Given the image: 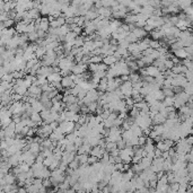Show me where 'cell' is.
Instances as JSON below:
<instances>
[{"instance_id":"obj_36","label":"cell","mask_w":193,"mask_h":193,"mask_svg":"<svg viewBox=\"0 0 193 193\" xmlns=\"http://www.w3.org/2000/svg\"><path fill=\"white\" fill-rule=\"evenodd\" d=\"M98 162V159L94 157V156H88V159H87V164H93L94 165L95 163H97Z\"/></svg>"},{"instance_id":"obj_15","label":"cell","mask_w":193,"mask_h":193,"mask_svg":"<svg viewBox=\"0 0 193 193\" xmlns=\"http://www.w3.org/2000/svg\"><path fill=\"white\" fill-rule=\"evenodd\" d=\"M15 31L17 34H26V24L23 23V21H18L16 24V27H15Z\"/></svg>"},{"instance_id":"obj_29","label":"cell","mask_w":193,"mask_h":193,"mask_svg":"<svg viewBox=\"0 0 193 193\" xmlns=\"http://www.w3.org/2000/svg\"><path fill=\"white\" fill-rule=\"evenodd\" d=\"M64 138L67 139V141L70 142V143H73V142L76 141V139H77V136H76V133L75 132H71V133H68L67 136H64Z\"/></svg>"},{"instance_id":"obj_33","label":"cell","mask_w":193,"mask_h":193,"mask_svg":"<svg viewBox=\"0 0 193 193\" xmlns=\"http://www.w3.org/2000/svg\"><path fill=\"white\" fill-rule=\"evenodd\" d=\"M128 52L129 53H133V52H139L138 51V44L137 43H131L130 45L128 47Z\"/></svg>"},{"instance_id":"obj_12","label":"cell","mask_w":193,"mask_h":193,"mask_svg":"<svg viewBox=\"0 0 193 193\" xmlns=\"http://www.w3.org/2000/svg\"><path fill=\"white\" fill-rule=\"evenodd\" d=\"M90 149H92V147L88 145V143H86V142H84L82 146L79 147L77 149V153L78 155H87V154H89V151Z\"/></svg>"},{"instance_id":"obj_39","label":"cell","mask_w":193,"mask_h":193,"mask_svg":"<svg viewBox=\"0 0 193 193\" xmlns=\"http://www.w3.org/2000/svg\"><path fill=\"white\" fill-rule=\"evenodd\" d=\"M87 193H89V192H87Z\"/></svg>"},{"instance_id":"obj_24","label":"cell","mask_w":193,"mask_h":193,"mask_svg":"<svg viewBox=\"0 0 193 193\" xmlns=\"http://www.w3.org/2000/svg\"><path fill=\"white\" fill-rule=\"evenodd\" d=\"M192 5V2L191 1H189V0H182V1H177V7L180 9H183L184 10L185 8H188V7H190Z\"/></svg>"},{"instance_id":"obj_4","label":"cell","mask_w":193,"mask_h":193,"mask_svg":"<svg viewBox=\"0 0 193 193\" xmlns=\"http://www.w3.org/2000/svg\"><path fill=\"white\" fill-rule=\"evenodd\" d=\"M104 153H105V149H104V148H102V147H99V146L93 147V148L90 149V151H89L90 156H94V157H96V158L98 159V160H99V159H102Z\"/></svg>"},{"instance_id":"obj_38","label":"cell","mask_w":193,"mask_h":193,"mask_svg":"<svg viewBox=\"0 0 193 193\" xmlns=\"http://www.w3.org/2000/svg\"><path fill=\"white\" fill-rule=\"evenodd\" d=\"M6 73H8V72H7L6 70H5L4 67H0V80L2 79V77H4V76H5V75H6Z\"/></svg>"},{"instance_id":"obj_26","label":"cell","mask_w":193,"mask_h":193,"mask_svg":"<svg viewBox=\"0 0 193 193\" xmlns=\"http://www.w3.org/2000/svg\"><path fill=\"white\" fill-rule=\"evenodd\" d=\"M125 41H127V42H129L130 43V44H131V43H137L138 41H139V40L137 39V37H136V36H134V35L132 34V33H131V32H129V33H127V35H125Z\"/></svg>"},{"instance_id":"obj_27","label":"cell","mask_w":193,"mask_h":193,"mask_svg":"<svg viewBox=\"0 0 193 193\" xmlns=\"http://www.w3.org/2000/svg\"><path fill=\"white\" fill-rule=\"evenodd\" d=\"M102 61H103V56H90L89 63L98 64V63H102Z\"/></svg>"},{"instance_id":"obj_6","label":"cell","mask_w":193,"mask_h":193,"mask_svg":"<svg viewBox=\"0 0 193 193\" xmlns=\"http://www.w3.org/2000/svg\"><path fill=\"white\" fill-rule=\"evenodd\" d=\"M131 33H132V34L134 35V36H136L138 40H139V41H140V40L146 39L147 35H148V34H147L146 31L143 30V28H141V27H136V28H134V30H133Z\"/></svg>"},{"instance_id":"obj_25","label":"cell","mask_w":193,"mask_h":193,"mask_svg":"<svg viewBox=\"0 0 193 193\" xmlns=\"http://www.w3.org/2000/svg\"><path fill=\"white\" fill-rule=\"evenodd\" d=\"M173 103H174V97H165V98L162 101V104H163L164 107L173 106Z\"/></svg>"},{"instance_id":"obj_21","label":"cell","mask_w":193,"mask_h":193,"mask_svg":"<svg viewBox=\"0 0 193 193\" xmlns=\"http://www.w3.org/2000/svg\"><path fill=\"white\" fill-rule=\"evenodd\" d=\"M130 130H131V132L133 133V136H134V137L139 138V137H142V136H143V134H142V130L136 124H133L132 127L130 128Z\"/></svg>"},{"instance_id":"obj_31","label":"cell","mask_w":193,"mask_h":193,"mask_svg":"<svg viewBox=\"0 0 193 193\" xmlns=\"http://www.w3.org/2000/svg\"><path fill=\"white\" fill-rule=\"evenodd\" d=\"M27 39L28 41H31L32 43H35L39 37H37V34H36V32H33V33H30V34H27Z\"/></svg>"},{"instance_id":"obj_14","label":"cell","mask_w":193,"mask_h":193,"mask_svg":"<svg viewBox=\"0 0 193 193\" xmlns=\"http://www.w3.org/2000/svg\"><path fill=\"white\" fill-rule=\"evenodd\" d=\"M31 107H32L33 112H35V113H41L43 111V105L39 99H36V101H34L33 103L31 104Z\"/></svg>"},{"instance_id":"obj_9","label":"cell","mask_w":193,"mask_h":193,"mask_svg":"<svg viewBox=\"0 0 193 193\" xmlns=\"http://www.w3.org/2000/svg\"><path fill=\"white\" fill-rule=\"evenodd\" d=\"M49 28H50V23H49L47 17H41V21H40V25H39V30L47 33Z\"/></svg>"},{"instance_id":"obj_32","label":"cell","mask_w":193,"mask_h":193,"mask_svg":"<svg viewBox=\"0 0 193 193\" xmlns=\"http://www.w3.org/2000/svg\"><path fill=\"white\" fill-rule=\"evenodd\" d=\"M162 92H163L165 97H174V93H173L172 88H163Z\"/></svg>"},{"instance_id":"obj_34","label":"cell","mask_w":193,"mask_h":193,"mask_svg":"<svg viewBox=\"0 0 193 193\" xmlns=\"http://www.w3.org/2000/svg\"><path fill=\"white\" fill-rule=\"evenodd\" d=\"M149 47H150V49H153V50H158L159 47H160V45H159L158 41H153V40H150Z\"/></svg>"},{"instance_id":"obj_37","label":"cell","mask_w":193,"mask_h":193,"mask_svg":"<svg viewBox=\"0 0 193 193\" xmlns=\"http://www.w3.org/2000/svg\"><path fill=\"white\" fill-rule=\"evenodd\" d=\"M184 51L185 53L189 56V54H192V52H193V45H190V47H184Z\"/></svg>"},{"instance_id":"obj_35","label":"cell","mask_w":193,"mask_h":193,"mask_svg":"<svg viewBox=\"0 0 193 193\" xmlns=\"http://www.w3.org/2000/svg\"><path fill=\"white\" fill-rule=\"evenodd\" d=\"M183 14H184L185 16H193L192 6H190V7H188V8H185L184 10H183Z\"/></svg>"},{"instance_id":"obj_7","label":"cell","mask_w":193,"mask_h":193,"mask_svg":"<svg viewBox=\"0 0 193 193\" xmlns=\"http://www.w3.org/2000/svg\"><path fill=\"white\" fill-rule=\"evenodd\" d=\"M149 42H150L149 37H146V39L138 41V42H137V44H138V51L141 52V53L143 51H146L147 49L149 47Z\"/></svg>"},{"instance_id":"obj_17","label":"cell","mask_w":193,"mask_h":193,"mask_svg":"<svg viewBox=\"0 0 193 193\" xmlns=\"http://www.w3.org/2000/svg\"><path fill=\"white\" fill-rule=\"evenodd\" d=\"M173 53H174L173 56H175V58H177L179 60H184V59H186V56H188V54H186L184 51V47H183V49H179V50L174 51Z\"/></svg>"},{"instance_id":"obj_23","label":"cell","mask_w":193,"mask_h":193,"mask_svg":"<svg viewBox=\"0 0 193 193\" xmlns=\"http://www.w3.org/2000/svg\"><path fill=\"white\" fill-rule=\"evenodd\" d=\"M77 37V35L72 33V32H68L67 34L63 36V43H67V42H71L73 40Z\"/></svg>"},{"instance_id":"obj_11","label":"cell","mask_w":193,"mask_h":193,"mask_svg":"<svg viewBox=\"0 0 193 193\" xmlns=\"http://www.w3.org/2000/svg\"><path fill=\"white\" fill-rule=\"evenodd\" d=\"M79 99L77 98V97H75V96H72V95H66V96H63L62 97V103H64L66 105H70V104H75L77 103Z\"/></svg>"},{"instance_id":"obj_13","label":"cell","mask_w":193,"mask_h":193,"mask_svg":"<svg viewBox=\"0 0 193 193\" xmlns=\"http://www.w3.org/2000/svg\"><path fill=\"white\" fill-rule=\"evenodd\" d=\"M61 76L59 72H53L51 73L50 76H47V82H49V84H52V82H61Z\"/></svg>"},{"instance_id":"obj_19","label":"cell","mask_w":193,"mask_h":193,"mask_svg":"<svg viewBox=\"0 0 193 193\" xmlns=\"http://www.w3.org/2000/svg\"><path fill=\"white\" fill-rule=\"evenodd\" d=\"M102 62H103L105 66H107V67H111V66H113V64L116 62V59L113 56H104L103 61H102Z\"/></svg>"},{"instance_id":"obj_1","label":"cell","mask_w":193,"mask_h":193,"mask_svg":"<svg viewBox=\"0 0 193 193\" xmlns=\"http://www.w3.org/2000/svg\"><path fill=\"white\" fill-rule=\"evenodd\" d=\"M119 89H120V92L122 93V95H123V97L124 98H127V97H131V93H132V84L129 82H122L120 85V87H119Z\"/></svg>"},{"instance_id":"obj_2","label":"cell","mask_w":193,"mask_h":193,"mask_svg":"<svg viewBox=\"0 0 193 193\" xmlns=\"http://www.w3.org/2000/svg\"><path fill=\"white\" fill-rule=\"evenodd\" d=\"M59 128H60L61 132H62L64 136H66V134H68V133L73 132V129H75V123H72V122H69V121H62L61 123H59Z\"/></svg>"},{"instance_id":"obj_3","label":"cell","mask_w":193,"mask_h":193,"mask_svg":"<svg viewBox=\"0 0 193 193\" xmlns=\"http://www.w3.org/2000/svg\"><path fill=\"white\" fill-rule=\"evenodd\" d=\"M87 71V66L84 63H75L71 68V73L73 75H82L84 72Z\"/></svg>"},{"instance_id":"obj_16","label":"cell","mask_w":193,"mask_h":193,"mask_svg":"<svg viewBox=\"0 0 193 193\" xmlns=\"http://www.w3.org/2000/svg\"><path fill=\"white\" fill-rule=\"evenodd\" d=\"M30 120L32 121L33 123H35L36 125L42 124V119H41L40 113H35V112H33V113L31 114V116H30Z\"/></svg>"},{"instance_id":"obj_18","label":"cell","mask_w":193,"mask_h":193,"mask_svg":"<svg viewBox=\"0 0 193 193\" xmlns=\"http://www.w3.org/2000/svg\"><path fill=\"white\" fill-rule=\"evenodd\" d=\"M179 114H183L185 116H192V108H189V107L184 105L179 108Z\"/></svg>"},{"instance_id":"obj_20","label":"cell","mask_w":193,"mask_h":193,"mask_svg":"<svg viewBox=\"0 0 193 193\" xmlns=\"http://www.w3.org/2000/svg\"><path fill=\"white\" fill-rule=\"evenodd\" d=\"M129 82H131V84H134V82H141L139 72H130V75H129Z\"/></svg>"},{"instance_id":"obj_8","label":"cell","mask_w":193,"mask_h":193,"mask_svg":"<svg viewBox=\"0 0 193 193\" xmlns=\"http://www.w3.org/2000/svg\"><path fill=\"white\" fill-rule=\"evenodd\" d=\"M145 71H146L147 76H149V77H151V78H156L159 75V73H160V71H159V70L156 68V67H154L153 64H151V66H148V67H146V68H145Z\"/></svg>"},{"instance_id":"obj_22","label":"cell","mask_w":193,"mask_h":193,"mask_svg":"<svg viewBox=\"0 0 193 193\" xmlns=\"http://www.w3.org/2000/svg\"><path fill=\"white\" fill-rule=\"evenodd\" d=\"M84 43H85V40H84V36H77L75 41H73V47H82L84 45Z\"/></svg>"},{"instance_id":"obj_10","label":"cell","mask_w":193,"mask_h":193,"mask_svg":"<svg viewBox=\"0 0 193 193\" xmlns=\"http://www.w3.org/2000/svg\"><path fill=\"white\" fill-rule=\"evenodd\" d=\"M149 34H150V36H151V39L150 40H153V41H158L159 42V41L163 40V37H164L163 33L159 31V28H157V30H153Z\"/></svg>"},{"instance_id":"obj_28","label":"cell","mask_w":193,"mask_h":193,"mask_svg":"<svg viewBox=\"0 0 193 193\" xmlns=\"http://www.w3.org/2000/svg\"><path fill=\"white\" fill-rule=\"evenodd\" d=\"M142 149L145 151V154H149V153H153L155 150V145L154 143H146L145 146L142 147Z\"/></svg>"},{"instance_id":"obj_5","label":"cell","mask_w":193,"mask_h":193,"mask_svg":"<svg viewBox=\"0 0 193 193\" xmlns=\"http://www.w3.org/2000/svg\"><path fill=\"white\" fill-rule=\"evenodd\" d=\"M61 86H62V88L63 89H70V88H72L75 87V84H73L72 79L70 76H67V77H62L61 78V82H60Z\"/></svg>"},{"instance_id":"obj_30","label":"cell","mask_w":193,"mask_h":193,"mask_svg":"<svg viewBox=\"0 0 193 193\" xmlns=\"http://www.w3.org/2000/svg\"><path fill=\"white\" fill-rule=\"evenodd\" d=\"M86 106L88 107V111H89V113L94 114L95 111H96V108L98 107V104H97V102H92V103H89L88 105H86Z\"/></svg>"}]
</instances>
